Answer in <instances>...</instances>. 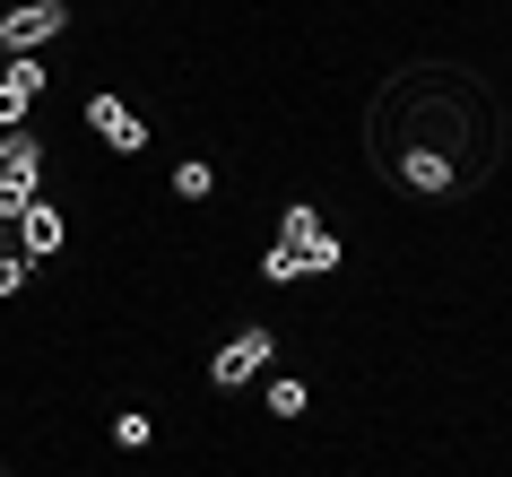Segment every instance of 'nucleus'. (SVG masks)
I'll return each mask as SVG.
<instances>
[{
	"instance_id": "2",
	"label": "nucleus",
	"mask_w": 512,
	"mask_h": 477,
	"mask_svg": "<svg viewBox=\"0 0 512 477\" xmlns=\"http://www.w3.org/2000/svg\"><path fill=\"white\" fill-rule=\"evenodd\" d=\"M339 261H348V243L330 235V217L313 209V200H287V217H278V243H270V261H261V278H270V287H287V278H330Z\"/></svg>"
},
{
	"instance_id": "7",
	"label": "nucleus",
	"mask_w": 512,
	"mask_h": 477,
	"mask_svg": "<svg viewBox=\"0 0 512 477\" xmlns=\"http://www.w3.org/2000/svg\"><path fill=\"white\" fill-rule=\"evenodd\" d=\"M35 96H44V61H35V53H18L9 70H0V131H27Z\"/></svg>"
},
{
	"instance_id": "1",
	"label": "nucleus",
	"mask_w": 512,
	"mask_h": 477,
	"mask_svg": "<svg viewBox=\"0 0 512 477\" xmlns=\"http://www.w3.org/2000/svg\"><path fill=\"white\" fill-rule=\"evenodd\" d=\"M365 157L400 200H478L504 165V105L452 61H408L365 105Z\"/></svg>"
},
{
	"instance_id": "3",
	"label": "nucleus",
	"mask_w": 512,
	"mask_h": 477,
	"mask_svg": "<svg viewBox=\"0 0 512 477\" xmlns=\"http://www.w3.org/2000/svg\"><path fill=\"white\" fill-rule=\"evenodd\" d=\"M35 183H44V139L9 131V139H0V217H9V226L35 209Z\"/></svg>"
},
{
	"instance_id": "5",
	"label": "nucleus",
	"mask_w": 512,
	"mask_h": 477,
	"mask_svg": "<svg viewBox=\"0 0 512 477\" xmlns=\"http://www.w3.org/2000/svg\"><path fill=\"white\" fill-rule=\"evenodd\" d=\"M70 27V9L61 0H18L9 18H0V61H18V53H44L53 35Z\"/></svg>"
},
{
	"instance_id": "13",
	"label": "nucleus",
	"mask_w": 512,
	"mask_h": 477,
	"mask_svg": "<svg viewBox=\"0 0 512 477\" xmlns=\"http://www.w3.org/2000/svg\"><path fill=\"white\" fill-rule=\"evenodd\" d=\"M9 9H18V0H0V18H9Z\"/></svg>"
},
{
	"instance_id": "4",
	"label": "nucleus",
	"mask_w": 512,
	"mask_h": 477,
	"mask_svg": "<svg viewBox=\"0 0 512 477\" xmlns=\"http://www.w3.org/2000/svg\"><path fill=\"white\" fill-rule=\"evenodd\" d=\"M270 356H278V330H261V321H252V330H235V339L217 347L209 382H217V391H243V382H261V373H270Z\"/></svg>"
},
{
	"instance_id": "6",
	"label": "nucleus",
	"mask_w": 512,
	"mask_h": 477,
	"mask_svg": "<svg viewBox=\"0 0 512 477\" xmlns=\"http://www.w3.org/2000/svg\"><path fill=\"white\" fill-rule=\"evenodd\" d=\"M87 131L105 139L113 157H139V148H148V122H139L122 96H87Z\"/></svg>"
},
{
	"instance_id": "14",
	"label": "nucleus",
	"mask_w": 512,
	"mask_h": 477,
	"mask_svg": "<svg viewBox=\"0 0 512 477\" xmlns=\"http://www.w3.org/2000/svg\"><path fill=\"white\" fill-rule=\"evenodd\" d=\"M0 477H9V460H0Z\"/></svg>"
},
{
	"instance_id": "10",
	"label": "nucleus",
	"mask_w": 512,
	"mask_h": 477,
	"mask_svg": "<svg viewBox=\"0 0 512 477\" xmlns=\"http://www.w3.org/2000/svg\"><path fill=\"white\" fill-rule=\"evenodd\" d=\"M304 408H313V391H304L296 373H278V382H270V417H287V425H296Z\"/></svg>"
},
{
	"instance_id": "12",
	"label": "nucleus",
	"mask_w": 512,
	"mask_h": 477,
	"mask_svg": "<svg viewBox=\"0 0 512 477\" xmlns=\"http://www.w3.org/2000/svg\"><path fill=\"white\" fill-rule=\"evenodd\" d=\"M18 287H27V252L0 235V295H18Z\"/></svg>"
},
{
	"instance_id": "9",
	"label": "nucleus",
	"mask_w": 512,
	"mask_h": 477,
	"mask_svg": "<svg viewBox=\"0 0 512 477\" xmlns=\"http://www.w3.org/2000/svg\"><path fill=\"white\" fill-rule=\"evenodd\" d=\"M209 191H217V165L209 157H183V165H174V200H209Z\"/></svg>"
},
{
	"instance_id": "11",
	"label": "nucleus",
	"mask_w": 512,
	"mask_h": 477,
	"mask_svg": "<svg viewBox=\"0 0 512 477\" xmlns=\"http://www.w3.org/2000/svg\"><path fill=\"white\" fill-rule=\"evenodd\" d=\"M113 443H122V451H148V408H122V417H113Z\"/></svg>"
},
{
	"instance_id": "8",
	"label": "nucleus",
	"mask_w": 512,
	"mask_h": 477,
	"mask_svg": "<svg viewBox=\"0 0 512 477\" xmlns=\"http://www.w3.org/2000/svg\"><path fill=\"white\" fill-rule=\"evenodd\" d=\"M61 235H70V226H61V209H53V200H35V209L18 217V252H27V261H53V252H61Z\"/></svg>"
}]
</instances>
